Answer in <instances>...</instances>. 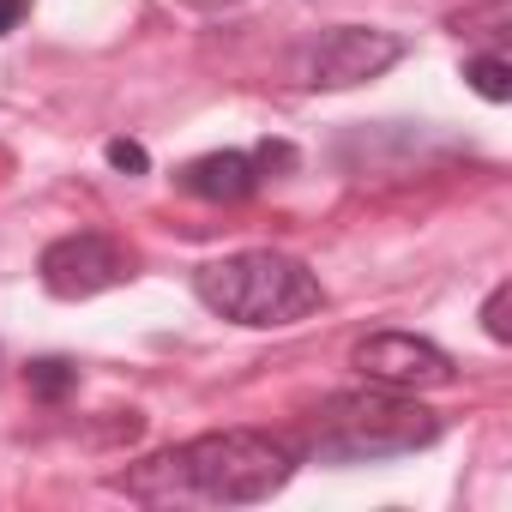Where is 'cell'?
I'll return each instance as SVG.
<instances>
[{"label":"cell","mask_w":512,"mask_h":512,"mask_svg":"<svg viewBox=\"0 0 512 512\" xmlns=\"http://www.w3.org/2000/svg\"><path fill=\"white\" fill-rule=\"evenodd\" d=\"M296 476V446L253 434V428H223V434H193L181 446H163L115 476V494L139 506H260Z\"/></svg>","instance_id":"cell-1"},{"label":"cell","mask_w":512,"mask_h":512,"mask_svg":"<svg viewBox=\"0 0 512 512\" xmlns=\"http://www.w3.org/2000/svg\"><path fill=\"white\" fill-rule=\"evenodd\" d=\"M193 296L217 320L253 326V332L296 326V320L326 308L320 278L296 260V253H278V247H247V253H229V260L199 266L193 272Z\"/></svg>","instance_id":"cell-2"},{"label":"cell","mask_w":512,"mask_h":512,"mask_svg":"<svg viewBox=\"0 0 512 512\" xmlns=\"http://www.w3.org/2000/svg\"><path fill=\"white\" fill-rule=\"evenodd\" d=\"M434 440H440V416L428 404L392 386H362V392H332L314 410L308 452L320 464H380V458H410Z\"/></svg>","instance_id":"cell-3"},{"label":"cell","mask_w":512,"mask_h":512,"mask_svg":"<svg viewBox=\"0 0 512 512\" xmlns=\"http://www.w3.org/2000/svg\"><path fill=\"white\" fill-rule=\"evenodd\" d=\"M404 55H410V43L392 37V31H374V25H332V31H320L314 43H302L296 79H302L308 91H350V85L380 79V73L398 67Z\"/></svg>","instance_id":"cell-4"},{"label":"cell","mask_w":512,"mask_h":512,"mask_svg":"<svg viewBox=\"0 0 512 512\" xmlns=\"http://www.w3.org/2000/svg\"><path fill=\"white\" fill-rule=\"evenodd\" d=\"M37 278L55 302H91L115 284L133 278V260H127V247L103 229H79V235H61L43 247V260H37Z\"/></svg>","instance_id":"cell-5"},{"label":"cell","mask_w":512,"mask_h":512,"mask_svg":"<svg viewBox=\"0 0 512 512\" xmlns=\"http://www.w3.org/2000/svg\"><path fill=\"white\" fill-rule=\"evenodd\" d=\"M350 368L368 386H392V392H440L458 380V362L434 338H416V332H368L350 350Z\"/></svg>","instance_id":"cell-6"},{"label":"cell","mask_w":512,"mask_h":512,"mask_svg":"<svg viewBox=\"0 0 512 512\" xmlns=\"http://www.w3.org/2000/svg\"><path fill=\"white\" fill-rule=\"evenodd\" d=\"M260 181L266 175H260V163H253V151H205V157H193V163L175 169V187L193 193V199H205V205H235Z\"/></svg>","instance_id":"cell-7"},{"label":"cell","mask_w":512,"mask_h":512,"mask_svg":"<svg viewBox=\"0 0 512 512\" xmlns=\"http://www.w3.org/2000/svg\"><path fill=\"white\" fill-rule=\"evenodd\" d=\"M452 37L476 43V49H494L506 55V31H512V0H464V7L446 19Z\"/></svg>","instance_id":"cell-8"},{"label":"cell","mask_w":512,"mask_h":512,"mask_svg":"<svg viewBox=\"0 0 512 512\" xmlns=\"http://www.w3.org/2000/svg\"><path fill=\"white\" fill-rule=\"evenodd\" d=\"M464 85H470L482 103H506V97H512V67H506V55H494V49L470 55V61H464Z\"/></svg>","instance_id":"cell-9"},{"label":"cell","mask_w":512,"mask_h":512,"mask_svg":"<svg viewBox=\"0 0 512 512\" xmlns=\"http://www.w3.org/2000/svg\"><path fill=\"white\" fill-rule=\"evenodd\" d=\"M25 386H31L43 404H61V398L79 386V362H67V356H37V362L25 368Z\"/></svg>","instance_id":"cell-10"},{"label":"cell","mask_w":512,"mask_h":512,"mask_svg":"<svg viewBox=\"0 0 512 512\" xmlns=\"http://www.w3.org/2000/svg\"><path fill=\"white\" fill-rule=\"evenodd\" d=\"M506 308H512V284H494L488 302H482V332H488L494 344H512V320H506Z\"/></svg>","instance_id":"cell-11"},{"label":"cell","mask_w":512,"mask_h":512,"mask_svg":"<svg viewBox=\"0 0 512 512\" xmlns=\"http://www.w3.org/2000/svg\"><path fill=\"white\" fill-rule=\"evenodd\" d=\"M103 157H109V169H121V175H145V169H151V157H145L139 139H109Z\"/></svg>","instance_id":"cell-12"},{"label":"cell","mask_w":512,"mask_h":512,"mask_svg":"<svg viewBox=\"0 0 512 512\" xmlns=\"http://www.w3.org/2000/svg\"><path fill=\"white\" fill-rule=\"evenodd\" d=\"M25 13H31V0H0V37H13Z\"/></svg>","instance_id":"cell-13"},{"label":"cell","mask_w":512,"mask_h":512,"mask_svg":"<svg viewBox=\"0 0 512 512\" xmlns=\"http://www.w3.org/2000/svg\"><path fill=\"white\" fill-rule=\"evenodd\" d=\"M181 7H199V13H229V7H241V0H181Z\"/></svg>","instance_id":"cell-14"}]
</instances>
